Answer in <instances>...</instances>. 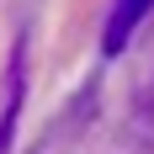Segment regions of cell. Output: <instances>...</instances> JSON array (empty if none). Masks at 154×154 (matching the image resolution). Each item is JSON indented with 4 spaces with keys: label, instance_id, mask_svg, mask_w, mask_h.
<instances>
[{
    "label": "cell",
    "instance_id": "obj_1",
    "mask_svg": "<svg viewBox=\"0 0 154 154\" xmlns=\"http://www.w3.org/2000/svg\"><path fill=\"white\" fill-rule=\"evenodd\" d=\"M154 11V0H112V16H106V32H101V53L106 59H117L128 43H133V32H138V21Z\"/></svg>",
    "mask_w": 154,
    "mask_h": 154
}]
</instances>
